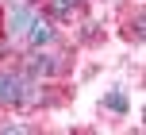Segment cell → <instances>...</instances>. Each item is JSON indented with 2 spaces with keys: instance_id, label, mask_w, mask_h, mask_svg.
Listing matches in <instances>:
<instances>
[{
  "instance_id": "cell-3",
  "label": "cell",
  "mask_w": 146,
  "mask_h": 135,
  "mask_svg": "<svg viewBox=\"0 0 146 135\" xmlns=\"http://www.w3.org/2000/svg\"><path fill=\"white\" fill-rule=\"evenodd\" d=\"M27 39H31V46H50L54 43V23L50 19H42V15H38V19H31V27H27Z\"/></svg>"
},
{
  "instance_id": "cell-6",
  "label": "cell",
  "mask_w": 146,
  "mask_h": 135,
  "mask_svg": "<svg viewBox=\"0 0 146 135\" xmlns=\"http://www.w3.org/2000/svg\"><path fill=\"white\" fill-rule=\"evenodd\" d=\"M104 104H108L111 112H127V108H131V100H127L123 93H108V97H104Z\"/></svg>"
},
{
  "instance_id": "cell-7",
  "label": "cell",
  "mask_w": 146,
  "mask_h": 135,
  "mask_svg": "<svg viewBox=\"0 0 146 135\" xmlns=\"http://www.w3.org/2000/svg\"><path fill=\"white\" fill-rule=\"evenodd\" d=\"M27 4H38V0H27Z\"/></svg>"
},
{
  "instance_id": "cell-1",
  "label": "cell",
  "mask_w": 146,
  "mask_h": 135,
  "mask_svg": "<svg viewBox=\"0 0 146 135\" xmlns=\"http://www.w3.org/2000/svg\"><path fill=\"white\" fill-rule=\"evenodd\" d=\"M66 66H69L66 54H46L42 46L23 58V74H27V77H54V74H62Z\"/></svg>"
},
{
  "instance_id": "cell-2",
  "label": "cell",
  "mask_w": 146,
  "mask_h": 135,
  "mask_svg": "<svg viewBox=\"0 0 146 135\" xmlns=\"http://www.w3.org/2000/svg\"><path fill=\"white\" fill-rule=\"evenodd\" d=\"M31 85L23 74H15V70H0V104H27L31 97Z\"/></svg>"
},
{
  "instance_id": "cell-5",
  "label": "cell",
  "mask_w": 146,
  "mask_h": 135,
  "mask_svg": "<svg viewBox=\"0 0 146 135\" xmlns=\"http://www.w3.org/2000/svg\"><path fill=\"white\" fill-rule=\"evenodd\" d=\"M46 8L54 19H69L73 12H81V0H46Z\"/></svg>"
},
{
  "instance_id": "cell-4",
  "label": "cell",
  "mask_w": 146,
  "mask_h": 135,
  "mask_svg": "<svg viewBox=\"0 0 146 135\" xmlns=\"http://www.w3.org/2000/svg\"><path fill=\"white\" fill-rule=\"evenodd\" d=\"M31 19H35V15H31V8H27V4L12 8V15H8V31H12V35H23V31L31 27Z\"/></svg>"
}]
</instances>
